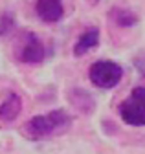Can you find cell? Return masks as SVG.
Instances as JSON below:
<instances>
[{
	"label": "cell",
	"mask_w": 145,
	"mask_h": 154,
	"mask_svg": "<svg viewBox=\"0 0 145 154\" xmlns=\"http://www.w3.org/2000/svg\"><path fill=\"white\" fill-rule=\"evenodd\" d=\"M70 123H72V119L64 110H51L48 114L31 118L24 125V132L31 140H44V138L55 136V134L66 130L70 127Z\"/></svg>",
	"instance_id": "obj_1"
},
{
	"label": "cell",
	"mask_w": 145,
	"mask_h": 154,
	"mask_svg": "<svg viewBox=\"0 0 145 154\" xmlns=\"http://www.w3.org/2000/svg\"><path fill=\"white\" fill-rule=\"evenodd\" d=\"M15 55L20 63L26 64H37L42 63L46 57V50L39 37H35L31 31H22L15 42Z\"/></svg>",
	"instance_id": "obj_2"
},
{
	"label": "cell",
	"mask_w": 145,
	"mask_h": 154,
	"mask_svg": "<svg viewBox=\"0 0 145 154\" xmlns=\"http://www.w3.org/2000/svg\"><path fill=\"white\" fill-rule=\"evenodd\" d=\"M119 116L125 123L132 127L145 125V88L138 86L131 92V95L119 105Z\"/></svg>",
	"instance_id": "obj_3"
},
{
	"label": "cell",
	"mask_w": 145,
	"mask_h": 154,
	"mask_svg": "<svg viewBox=\"0 0 145 154\" xmlns=\"http://www.w3.org/2000/svg\"><path fill=\"white\" fill-rule=\"evenodd\" d=\"M88 75H90V81H92L94 86H97V88H114L121 81L123 70L114 61H97L90 66Z\"/></svg>",
	"instance_id": "obj_4"
},
{
	"label": "cell",
	"mask_w": 145,
	"mask_h": 154,
	"mask_svg": "<svg viewBox=\"0 0 145 154\" xmlns=\"http://www.w3.org/2000/svg\"><path fill=\"white\" fill-rule=\"evenodd\" d=\"M35 11H37L39 18L44 22H57L64 13L63 0H37L35 4Z\"/></svg>",
	"instance_id": "obj_5"
},
{
	"label": "cell",
	"mask_w": 145,
	"mask_h": 154,
	"mask_svg": "<svg viewBox=\"0 0 145 154\" xmlns=\"http://www.w3.org/2000/svg\"><path fill=\"white\" fill-rule=\"evenodd\" d=\"M99 42V29L97 28H88L79 38H77V42L74 46V55L76 57H81L85 55L86 51H90L92 48H96Z\"/></svg>",
	"instance_id": "obj_6"
},
{
	"label": "cell",
	"mask_w": 145,
	"mask_h": 154,
	"mask_svg": "<svg viewBox=\"0 0 145 154\" xmlns=\"http://www.w3.org/2000/svg\"><path fill=\"white\" fill-rule=\"evenodd\" d=\"M22 110V99L17 94H9L8 99L0 105V119L2 121H13L19 118Z\"/></svg>",
	"instance_id": "obj_7"
},
{
	"label": "cell",
	"mask_w": 145,
	"mask_h": 154,
	"mask_svg": "<svg viewBox=\"0 0 145 154\" xmlns=\"http://www.w3.org/2000/svg\"><path fill=\"white\" fill-rule=\"evenodd\" d=\"M110 15H112V18H114V22H116L118 26H123V28L132 26V24L138 22V17H136L134 13H131V11H127V9H112Z\"/></svg>",
	"instance_id": "obj_8"
}]
</instances>
